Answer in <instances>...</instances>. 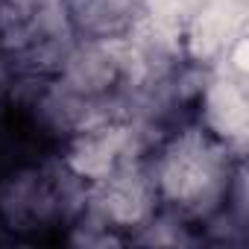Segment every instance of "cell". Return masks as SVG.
Wrapping results in <instances>:
<instances>
[{
    "mask_svg": "<svg viewBox=\"0 0 249 249\" xmlns=\"http://www.w3.org/2000/svg\"><path fill=\"white\" fill-rule=\"evenodd\" d=\"M237 161L240 156L199 123L170 129L147 156L161 205L179 211L194 226L223 208Z\"/></svg>",
    "mask_w": 249,
    "mask_h": 249,
    "instance_id": "cell-1",
    "label": "cell"
},
{
    "mask_svg": "<svg viewBox=\"0 0 249 249\" xmlns=\"http://www.w3.org/2000/svg\"><path fill=\"white\" fill-rule=\"evenodd\" d=\"M56 76L82 97H103L120 85L117 62L106 38H76Z\"/></svg>",
    "mask_w": 249,
    "mask_h": 249,
    "instance_id": "cell-6",
    "label": "cell"
},
{
    "mask_svg": "<svg viewBox=\"0 0 249 249\" xmlns=\"http://www.w3.org/2000/svg\"><path fill=\"white\" fill-rule=\"evenodd\" d=\"M76 38L126 36L144 12V0H65Z\"/></svg>",
    "mask_w": 249,
    "mask_h": 249,
    "instance_id": "cell-7",
    "label": "cell"
},
{
    "mask_svg": "<svg viewBox=\"0 0 249 249\" xmlns=\"http://www.w3.org/2000/svg\"><path fill=\"white\" fill-rule=\"evenodd\" d=\"M240 12V0H205L196 9H191L182 24V59L214 65L223 56L226 44L237 33H243L237 27Z\"/></svg>",
    "mask_w": 249,
    "mask_h": 249,
    "instance_id": "cell-5",
    "label": "cell"
},
{
    "mask_svg": "<svg viewBox=\"0 0 249 249\" xmlns=\"http://www.w3.org/2000/svg\"><path fill=\"white\" fill-rule=\"evenodd\" d=\"M0 226L15 237L65 229V211L44 161L12 164L0 173Z\"/></svg>",
    "mask_w": 249,
    "mask_h": 249,
    "instance_id": "cell-3",
    "label": "cell"
},
{
    "mask_svg": "<svg viewBox=\"0 0 249 249\" xmlns=\"http://www.w3.org/2000/svg\"><path fill=\"white\" fill-rule=\"evenodd\" d=\"M196 123L237 153L249 129V103L243 79L229 71L211 68V79L196 100Z\"/></svg>",
    "mask_w": 249,
    "mask_h": 249,
    "instance_id": "cell-4",
    "label": "cell"
},
{
    "mask_svg": "<svg viewBox=\"0 0 249 249\" xmlns=\"http://www.w3.org/2000/svg\"><path fill=\"white\" fill-rule=\"evenodd\" d=\"M33 3H36V0H0V6H9V9H24V12H30V9H33Z\"/></svg>",
    "mask_w": 249,
    "mask_h": 249,
    "instance_id": "cell-9",
    "label": "cell"
},
{
    "mask_svg": "<svg viewBox=\"0 0 249 249\" xmlns=\"http://www.w3.org/2000/svg\"><path fill=\"white\" fill-rule=\"evenodd\" d=\"M159 208L161 199L153 185L147 159H138L117 164L108 179L88 185V199L82 214L100 220L106 229L132 240V234H138Z\"/></svg>",
    "mask_w": 249,
    "mask_h": 249,
    "instance_id": "cell-2",
    "label": "cell"
},
{
    "mask_svg": "<svg viewBox=\"0 0 249 249\" xmlns=\"http://www.w3.org/2000/svg\"><path fill=\"white\" fill-rule=\"evenodd\" d=\"M33 38H59V36H76L71 24V12L65 0H36L27 12Z\"/></svg>",
    "mask_w": 249,
    "mask_h": 249,
    "instance_id": "cell-8",
    "label": "cell"
}]
</instances>
